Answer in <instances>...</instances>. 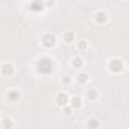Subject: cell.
Returning <instances> with one entry per match:
<instances>
[{"instance_id":"6da1fadb","label":"cell","mask_w":129,"mask_h":129,"mask_svg":"<svg viewBox=\"0 0 129 129\" xmlns=\"http://www.w3.org/2000/svg\"><path fill=\"white\" fill-rule=\"evenodd\" d=\"M108 69L111 72H122L123 71V62L120 59H113L108 62Z\"/></svg>"},{"instance_id":"7a4b0ae2","label":"cell","mask_w":129,"mask_h":129,"mask_svg":"<svg viewBox=\"0 0 129 129\" xmlns=\"http://www.w3.org/2000/svg\"><path fill=\"white\" fill-rule=\"evenodd\" d=\"M42 45L47 47V48L54 47V45H56V36H54L53 33H45V35L42 36Z\"/></svg>"},{"instance_id":"3957f363","label":"cell","mask_w":129,"mask_h":129,"mask_svg":"<svg viewBox=\"0 0 129 129\" xmlns=\"http://www.w3.org/2000/svg\"><path fill=\"white\" fill-rule=\"evenodd\" d=\"M69 99H71V98L68 96L64 92H60V93L56 95V99H54V101H56V104H57L59 107H66V105H69Z\"/></svg>"},{"instance_id":"277c9868","label":"cell","mask_w":129,"mask_h":129,"mask_svg":"<svg viewBox=\"0 0 129 129\" xmlns=\"http://www.w3.org/2000/svg\"><path fill=\"white\" fill-rule=\"evenodd\" d=\"M95 21H96L98 24H105V23L108 21V15H107V12H104V11H98L96 14H95Z\"/></svg>"},{"instance_id":"5b68a950","label":"cell","mask_w":129,"mask_h":129,"mask_svg":"<svg viewBox=\"0 0 129 129\" xmlns=\"http://www.w3.org/2000/svg\"><path fill=\"white\" fill-rule=\"evenodd\" d=\"M44 8H45V2L44 0H33L32 5H30V9L33 12H41Z\"/></svg>"},{"instance_id":"8992f818","label":"cell","mask_w":129,"mask_h":129,"mask_svg":"<svg viewBox=\"0 0 129 129\" xmlns=\"http://www.w3.org/2000/svg\"><path fill=\"white\" fill-rule=\"evenodd\" d=\"M86 126H87V129H99L101 128V122L98 120L96 117H90V119L87 120Z\"/></svg>"},{"instance_id":"52a82bcc","label":"cell","mask_w":129,"mask_h":129,"mask_svg":"<svg viewBox=\"0 0 129 129\" xmlns=\"http://www.w3.org/2000/svg\"><path fill=\"white\" fill-rule=\"evenodd\" d=\"M14 71H15V69H14V66H12L11 63L3 64V66H2V69H0V72H2L5 77H11V75L14 74Z\"/></svg>"},{"instance_id":"ba28073f","label":"cell","mask_w":129,"mask_h":129,"mask_svg":"<svg viewBox=\"0 0 129 129\" xmlns=\"http://www.w3.org/2000/svg\"><path fill=\"white\" fill-rule=\"evenodd\" d=\"M69 105L74 108V110H78V108H81V105H83V102H81V98L80 96H72L69 99Z\"/></svg>"},{"instance_id":"9c48e42d","label":"cell","mask_w":129,"mask_h":129,"mask_svg":"<svg viewBox=\"0 0 129 129\" xmlns=\"http://www.w3.org/2000/svg\"><path fill=\"white\" fill-rule=\"evenodd\" d=\"M2 126H3V129H14L15 123H14V120H12V119L6 117V119H3V120H2Z\"/></svg>"},{"instance_id":"30bf717a","label":"cell","mask_w":129,"mask_h":129,"mask_svg":"<svg viewBox=\"0 0 129 129\" xmlns=\"http://www.w3.org/2000/svg\"><path fill=\"white\" fill-rule=\"evenodd\" d=\"M20 98H21V93H20L18 90H15V89L8 92V99H9V101H18Z\"/></svg>"},{"instance_id":"8fae6325","label":"cell","mask_w":129,"mask_h":129,"mask_svg":"<svg viewBox=\"0 0 129 129\" xmlns=\"http://www.w3.org/2000/svg\"><path fill=\"white\" fill-rule=\"evenodd\" d=\"M63 41L66 44H72V42L75 41V35L72 32H64L63 33Z\"/></svg>"},{"instance_id":"7c38bea8","label":"cell","mask_w":129,"mask_h":129,"mask_svg":"<svg viewBox=\"0 0 129 129\" xmlns=\"http://www.w3.org/2000/svg\"><path fill=\"white\" fill-rule=\"evenodd\" d=\"M77 80H78V83H80V84H86V83L89 81V75H87L86 72H81V74L77 77Z\"/></svg>"},{"instance_id":"4fadbf2b","label":"cell","mask_w":129,"mask_h":129,"mask_svg":"<svg viewBox=\"0 0 129 129\" xmlns=\"http://www.w3.org/2000/svg\"><path fill=\"white\" fill-rule=\"evenodd\" d=\"M83 63H84V62H83L81 57H74V59H72V66H74L75 69H80V68L83 66Z\"/></svg>"},{"instance_id":"5bb4252c","label":"cell","mask_w":129,"mask_h":129,"mask_svg":"<svg viewBox=\"0 0 129 129\" xmlns=\"http://www.w3.org/2000/svg\"><path fill=\"white\" fill-rule=\"evenodd\" d=\"M87 98H89V101H96V98H98V90H95V89H90V90H87Z\"/></svg>"},{"instance_id":"9a60e30c","label":"cell","mask_w":129,"mask_h":129,"mask_svg":"<svg viewBox=\"0 0 129 129\" xmlns=\"http://www.w3.org/2000/svg\"><path fill=\"white\" fill-rule=\"evenodd\" d=\"M87 48H89V42H87V41H80V42H78V50L84 51V50H87Z\"/></svg>"},{"instance_id":"2e32d148","label":"cell","mask_w":129,"mask_h":129,"mask_svg":"<svg viewBox=\"0 0 129 129\" xmlns=\"http://www.w3.org/2000/svg\"><path fill=\"white\" fill-rule=\"evenodd\" d=\"M63 113L66 116H72V114H74V108H72L71 105H66V107H63Z\"/></svg>"},{"instance_id":"e0dca14e","label":"cell","mask_w":129,"mask_h":129,"mask_svg":"<svg viewBox=\"0 0 129 129\" xmlns=\"http://www.w3.org/2000/svg\"><path fill=\"white\" fill-rule=\"evenodd\" d=\"M53 5H54V0H47V2H45V6H48V8L53 6Z\"/></svg>"},{"instance_id":"ac0fdd59","label":"cell","mask_w":129,"mask_h":129,"mask_svg":"<svg viewBox=\"0 0 129 129\" xmlns=\"http://www.w3.org/2000/svg\"><path fill=\"white\" fill-rule=\"evenodd\" d=\"M62 81H63V83H66V84H68V83H69V81H71V80H69V78H63V80H62Z\"/></svg>"}]
</instances>
